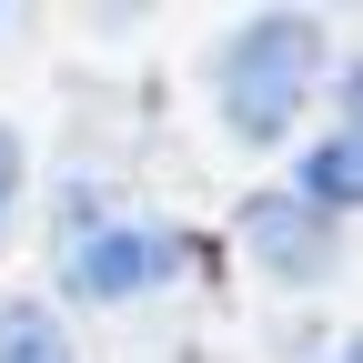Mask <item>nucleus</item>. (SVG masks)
I'll use <instances>...</instances> for the list:
<instances>
[{"label": "nucleus", "mask_w": 363, "mask_h": 363, "mask_svg": "<svg viewBox=\"0 0 363 363\" xmlns=\"http://www.w3.org/2000/svg\"><path fill=\"white\" fill-rule=\"evenodd\" d=\"M51 272H61L71 303H142V293H162L182 272V233L121 212L101 182H71L61 233H51Z\"/></svg>", "instance_id": "f257e3e1"}, {"label": "nucleus", "mask_w": 363, "mask_h": 363, "mask_svg": "<svg viewBox=\"0 0 363 363\" xmlns=\"http://www.w3.org/2000/svg\"><path fill=\"white\" fill-rule=\"evenodd\" d=\"M313 71H323V21H303V11H262L242 21L233 40H222V61H212V91H222V131L233 142H283L293 111H303V91Z\"/></svg>", "instance_id": "f03ea898"}, {"label": "nucleus", "mask_w": 363, "mask_h": 363, "mask_svg": "<svg viewBox=\"0 0 363 363\" xmlns=\"http://www.w3.org/2000/svg\"><path fill=\"white\" fill-rule=\"evenodd\" d=\"M353 182H363V142H353V121H333V142H313L303 152V172H293V212H313V222H323V233H333V222L353 212Z\"/></svg>", "instance_id": "7ed1b4c3"}, {"label": "nucleus", "mask_w": 363, "mask_h": 363, "mask_svg": "<svg viewBox=\"0 0 363 363\" xmlns=\"http://www.w3.org/2000/svg\"><path fill=\"white\" fill-rule=\"evenodd\" d=\"M242 242H252L272 272H283V283H313V272H323V222H313V212H293L283 192L242 212Z\"/></svg>", "instance_id": "20e7f679"}, {"label": "nucleus", "mask_w": 363, "mask_h": 363, "mask_svg": "<svg viewBox=\"0 0 363 363\" xmlns=\"http://www.w3.org/2000/svg\"><path fill=\"white\" fill-rule=\"evenodd\" d=\"M0 363H71L61 313H51V303H21V293H0Z\"/></svg>", "instance_id": "39448f33"}, {"label": "nucleus", "mask_w": 363, "mask_h": 363, "mask_svg": "<svg viewBox=\"0 0 363 363\" xmlns=\"http://www.w3.org/2000/svg\"><path fill=\"white\" fill-rule=\"evenodd\" d=\"M21 182H30V152H21V131L0 121V233H11V212H21Z\"/></svg>", "instance_id": "423d86ee"}]
</instances>
